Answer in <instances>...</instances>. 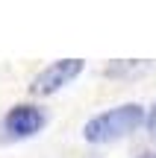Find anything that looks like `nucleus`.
Returning <instances> with one entry per match:
<instances>
[{
	"instance_id": "obj_3",
	"label": "nucleus",
	"mask_w": 156,
	"mask_h": 158,
	"mask_svg": "<svg viewBox=\"0 0 156 158\" xmlns=\"http://www.w3.org/2000/svg\"><path fill=\"white\" fill-rule=\"evenodd\" d=\"M41 111H35L33 106H18L9 111V117H6V126H9L12 132H18V135H29V132H35L41 126Z\"/></svg>"
},
{
	"instance_id": "obj_2",
	"label": "nucleus",
	"mask_w": 156,
	"mask_h": 158,
	"mask_svg": "<svg viewBox=\"0 0 156 158\" xmlns=\"http://www.w3.org/2000/svg\"><path fill=\"white\" fill-rule=\"evenodd\" d=\"M77 70H80V62H77V59H71V62H56L53 68H47L44 73L35 79L33 88H35V91H44V94H47V91H53V88H59V85H65L71 76L77 73Z\"/></svg>"
},
{
	"instance_id": "obj_1",
	"label": "nucleus",
	"mask_w": 156,
	"mask_h": 158,
	"mask_svg": "<svg viewBox=\"0 0 156 158\" xmlns=\"http://www.w3.org/2000/svg\"><path fill=\"white\" fill-rule=\"evenodd\" d=\"M139 120H141V111H139V108H136V106H124V108H115V111L97 117L91 126H88L86 135L94 138V141H100V138H115V135L130 132Z\"/></svg>"
},
{
	"instance_id": "obj_4",
	"label": "nucleus",
	"mask_w": 156,
	"mask_h": 158,
	"mask_svg": "<svg viewBox=\"0 0 156 158\" xmlns=\"http://www.w3.org/2000/svg\"><path fill=\"white\" fill-rule=\"evenodd\" d=\"M141 158H156V155H141Z\"/></svg>"
}]
</instances>
